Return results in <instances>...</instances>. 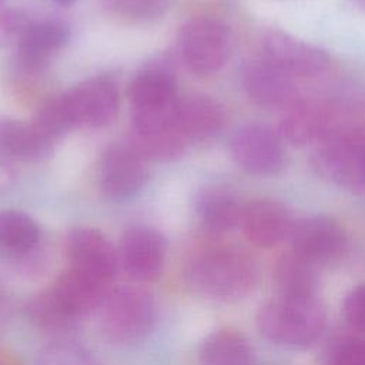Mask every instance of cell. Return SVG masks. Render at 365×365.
<instances>
[{
	"label": "cell",
	"instance_id": "obj_1",
	"mask_svg": "<svg viewBox=\"0 0 365 365\" xmlns=\"http://www.w3.org/2000/svg\"><path fill=\"white\" fill-rule=\"evenodd\" d=\"M257 265L242 250L210 248L198 254L187 268L190 287L210 298L237 299L247 295L257 281Z\"/></svg>",
	"mask_w": 365,
	"mask_h": 365
},
{
	"label": "cell",
	"instance_id": "obj_2",
	"mask_svg": "<svg viewBox=\"0 0 365 365\" xmlns=\"http://www.w3.org/2000/svg\"><path fill=\"white\" fill-rule=\"evenodd\" d=\"M134 137H154L177 130V86L171 71L145 68L130 84Z\"/></svg>",
	"mask_w": 365,
	"mask_h": 365
},
{
	"label": "cell",
	"instance_id": "obj_3",
	"mask_svg": "<svg viewBox=\"0 0 365 365\" xmlns=\"http://www.w3.org/2000/svg\"><path fill=\"white\" fill-rule=\"evenodd\" d=\"M325 324L322 305L315 297H285L265 302L257 315L261 334L281 345L304 346L318 338Z\"/></svg>",
	"mask_w": 365,
	"mask_h": 365
},
{
	"label": "cell",
	"instance_id": "obj_4",
	"mask_svg": "<svg viewBox=\"0 0 365 365\" xmlns=\"http://www.w3.org/2000/svg\"><path fill=\"white\" fill-rule=\"evenodd\" d=\"M154 322V301L143 289L118 288L106 295L101 304V328L113 342H138L151 332Z\"/></svg>",
	"mask_w": 365,
	"mask_h": 365
},
{
	"label": "cell",
	"instance_id": "obj_5",
	"mask_svg": "<svg viewBox=\"0 0 365 365\" xmlns=\"http://www.w3.org/2000/svg\"><path fill=\"white\" fill-rule=\"evenodd\" d=\"M180 47L182 58L192 73L214 74L230 56V30L222 21L212 17L191 19L181 29Z\"/></svg>",
	"mask_w": 365,
	"mask_h": 365
},
{
	"label": "cell",
	"instance_id": "obj_6",
	"mask_svg": "<svg viewBox=\"0 0 365 365\" xmlns=\"http://www.w3.org/2000/svg\"><path fill=\"white\" fill-rule=\"evenodd\" d=\"M319 143L311 158L318 175L339 185H362L359 160L365 147V133L334 128Z\"/></svg>",
	"mask_w": 365,
	"mask_h": 365
},
{
	"label": "cell",
	"instance_id": "obj_7",
	"mask_svg": "<svg viewBox=\"0 0 365 365\" xmlns=\"http://www.w3.org/2000/svg\"><path fill=\"white\" fill-rule=\"evenodd\" d=\"M150 175L148 160L130 143L108 145L100 161V190L110 200L137 194Z\"/></svg>",
	"mask_w": 365,
	"mask_h": 365
},
{
	"label": "cell",
	"instance_id": "obj_8",
	"mask_svg": "<svg viewBox=\"0 0 365 365\" xmlns=\"http://www.w3.org/2000/svg\"><path fill=\"white\" fill-rule=\"evenodd\" d=\"M231 154L244 171L254 175L275 174L284 164L282 140L265 124H247L231 138Z\"/></svg>",
	"mask_w": 365,
	"mask_h": 365
},
{
	"label": "cell",
	"instance_id": "obj_9",
	"mask_svg": "<svg viewBox=\"0 0 365 365\" xmlns=\"http://www.w3.org/2000/svg\"><path fill=\"white\" fill-rule=\"evenodd\" d=\"M63 96L76 127H104L115 118L118 111V90L110 76L91 77Z\"/></svg>",
	"mask_w": 365,
	"mask_h": 365
},
{
	"label": "cell",
	"instance_id": "obj_10",
	"mask_svg": "<svg viewBox=\"0 0 365 365\" xmlns=\"http://www.w3.org/2000/svg\"><path fill=\"white\" fill-rule=\"evenodd\" d=\"M265 57L292 77H314L329 66V56L295 36L271 29L264 36Z\"/></svg>",
	"mask_w": 365,
	"mask_h": 365
},
{
	"label": "cell",
	"instance_id": "obj_11",
	"mask_svg": "<svg viewBox=\"0 0 365 365\" xmlns=\"http://www.w3.org/2000/svg\"><path fill=\"white\" fill-rule=\"evenodd\" d=\"M289 237L292 251L315 265L338 258L346 245L342 227L324 215L307 217L294 222Z\"/></svg>",
	"mask_w": 365,
	"mask_h": 365
},
{
	"label": "cell",
	"instance_id": "obj_12",
	"mask_svg": "<svg viewBox=\"0 0 365 365\" xmlns=\"http://www.w3.org/2000/svg\"><path fill=\"white\" fill-rule=\"evenodd\" d=\"M242 86L250 100L264 108H287L297 101L294 77L267 57L245 67Z\"/></svg>",
	"mask_w": 365,
	"mask_h": 365
},
{
	"label": "cell",
	"instance_id": "obj_13",
	"mask_svg": "<svg viewBox=\"0 0 365 365\" xmlns=\"http://www.w3.org/2000/svg\"><path fill=\"white\" fill-rule=\"evenodd\" d=\"M67 252L71 268L87 274L104 284L117 272V254L111 242L97 230L77 227L67 238Z\"/></svg>",
	"mask_w": 365,
	"mask_h": 365
},
{
	"label": "cell",
	"instance_id": "obj_14",
	"mask_svg": "<svg viewBox=\"0 0 365 365\" xmlns=\"http://www.w3.org/2000/svg\"><path fill=\"white\" fill-rule=\"evenodd\" d=\"M241 227L251 244L259 248H271L291 235L294 221L284 204L259 198L244 205Z\"/></svg>",
	"mask_w": 365,
	"mask_h": 365
},
{
	"label": "cell",
	"instance_id": "obj_15",
	"mask_svg": "<svg viewBox=\"0 0 365 365\" xmlns=\"http://www.w3.org/2000/svg\"><path fill=\"white\" fill-rule=\"evenodd\" d=\"M165 241L148 227H133L121 240V259L127 272L138 281H153L163 269Z\"/></svg>",
	"mask_w": 365,
	"mask_h": 365
},
{
	"label": "cell",
	"instance_id": "obj_16",
	"mask_svg": "<svg viewBox=\"0 0 365 365\" xmlns=\"http://www.w3.org/2000/svg\"><path fill=\"white\" fill-rule=\"evenodd\" d=\"M331 114L319 103L297 100L287 107L279 120L278 135L291 145L302 147L314 141L324 140L334 127Z\"/></svg>",
	"mask_w": 365,
	"mask_h": 365
},
{
	"label": "cell",
	"instance_id": "obj_17",
	"mask_svg": "<svg viewBox=\"0 0 365 365\" xmlns=\"http://www.w3.org/2000/svg\"><path fill=\"white\" fill-rule=\"evenodd\" d=\"M175 124L187 141L207 138L224 124L222 106L205 94L187 96L178 100Z\"/></svg>",
	"mask_w": 365,
	"mask_h": 365
},
{
	"label": "cell",
	"instance_id": "obj_18",
	"mask_svg": "<svg viewBox=\"0 0 365 365\" xmlns=\"http://www.w3.org/2000/svg\"><path fill=\"white\" fill-rule=\"evenodd\" d=\"M107 284L74 268L66 271L51 288L66 312L74 319L101 307Z\"/></svg>",
	"mask_w": 365,
	"mask_h": 365
},
{
	"label": "cell",
	"instance_id": "obj_19",
	"mask_svg": "<svg viewBox=\"0 0 365 365\" xmlns=\"http://www.w3.org/2000/svg\"><path fill=\"white\" fill-rule=\"evenodd\" d=\"M70 29L63 21H30L24 29L17 47L21 58L31 67L44 63L51 54L67 44Z\"/></svg>",
	"mask_w": 365,
	"mask_h": 365
},
{
	"label": "cell",
	"instance_id": "obj_20",
	"mask_svg": "<svg viewBox=\"0 0 365 365\" xmlns=\"http://www.w3.org/2000/svg\"><path fill=\"white\" fill-rule=\"evenodd\" d=\"M195 210L208 230L227 232L241 224L244 205L228 188L207 187L198 192Z\"/></svg>",
	"mask_w": 365,
	"mask_h": 365
},
{
	"label": "cell",
	"instance_id": "obj_21",
	"mask_svg": "<svg viewBox=\"0 0 365 365\" xmlns=\"http://www.w3.org/2000/svg\"><path fill=\"white\" fill-rule=\"evenodd\" d=\"M51 143L47 141L33 123L0 117V154L20 158L36 160L46 154Z\"/></svg>",
	"mask_w": 365,
	"mask_h": 365
},
{
	"label": "cell",
	"instance_id": "obj_22",
	"mask_svg": "<svg viewBox=\"0 0 365 365\" xmlns=\"http://www.w3.org/2000/svg\"><path fill=\"white\" fill-rule=\"evenodd\" d=\"M274 279L279 295L315 297L318 284L317 265L291 251L278 258L274 268Z\"/></svg>",
	"mask_w": 365,
	"mask_h": 365
},
{
	"label": "cell",
	"instance_id": "obj_23",
	"mask_svg": "<svg viewBox=\"0 0 365 365\" xmlns=\"http://www.w3.org/2000/svg\"><path fill=\"white\" fill-rule=\"evenodd\" d=\"M200 362L201 365H254V351L237 331L220 329L204 339Z\"/></svg>",
	"mask_w": 365,
	"mask_h": 365
},
{
	"label": "cell",
	"instance_id": "obj_24",
	"mask_svg": "<svg viewBox=\"0 0 365 365\" xmlns=\"http://www.w3.org/2000/svg\"><path fill=\"white\" fill-rule=\"evenodd\" d=\"M37 222L27 214L0 210V250L20 254L30 251L38 241Z\"/></svg>",
	"mask_w": 365,
	"mask_h": 365
},
{
	"label": "cell",
	"instance_id": "obj_25",
	"mask_svg": "<svg viewBox=\"0 0 365 365\" xmlns=\"http://www.w3.org/2000/svg\"><path fill=\"white\" fill-rule=\"evenodd\" d=\"M31 123L40 131V134L50 143L61 137L70 128L76 127L63 94L46 103L38 110L37 115Z\"/></svg>",
	"mask_w": 365,
	"mask_h": 365
},
{
	"label": "cell",
	"instance_id": "obj_26",
	"mask_svg": "<svg viewBox=\"0 0 365 365\" xmlns=\"http://www.w3.org/2000/svg\"><path fill=\"white\" fill-rule=\"evenodd\" d=\"M170 4L171 0H103L111 14L137 21L161 17Z\"/></svg>",
	"mask_w": 365,
	"mask_h": 365
},
{
	"label": "cell",
	"instance_id": "obj_27",
	"mask_svg": "<svg viewBox=\"0 0 365 365\" xmlns=\"http://www.w3.org/2000/svg\"><path fill=\"white\" fill-rule=\"evenodd\" d=\"M29 312L31 319L44 328H64L74 319L60 305L51 289L33 299Z\"/></svg>",
	"mask_w": 365,
	"mask_h": 365
},
{
	"label": "cell",
	"instance_id": "obj_28",
	"mask_svg": "<svg viewBox=\"0 0 365 365\" xmlns=\"http://www.w3.org/2000/svg\"><path fill=\"white\" fill-rule=\"evenodd\" d=\"M30 20L20 11L0 9V47L19 43Z\"/></svg>",
	"mask_w": 365,
	"mask_h": 365
},
{
	"label": "cell",
	"instance_id": "obj_29",
	"mask_svg": "<svg viewBox=\"0 0 365 365\" xmlns=\"http://www.w3.org/2000/svg\"><path fill=\"white\" fill-rule=\"evenodd\" d=\"M342 312L352 328L365 332V284L356 287L346 295Z\"/></svg>",
	"mask_w": 365,
	"mask_h": 365
},
{
	"label": "cell",
	"instance_id": "obj_30",
	"mask_svg": "<svg viewBox=\"0 0 365 365\" xmlns=\"http://www.w3.org/2000/svg\"><path fill=\"white\" fill-rule=\"evenodd\" d=\"M332 365H365V339L354 338L339 344L332 354Z\"/></svg>",
	"mask_w": 365,
	"mask_h": 365
},
{
	"label": "cell",
	"instance_id": "obj_31",
	"mask_svg": "<svg viewBox=\"0 0 365 365\" xmlns=\"http://www.w3.org/2000/svg\"><path fill=\"white\" fill-rule=\"evenodd\" d=\"M16 181V173L9 163L0 158V194L7 191Z\"/></svg>",
	"mask_w": 365,
	"mask_h": 365
},
{
	"label": "cell",
	"instance_id": "obj_32",
	"mask_svg": "<svg viewBox=\"0 0 365 365\" xmlns=\"http://www.w3.org/2000/svg\"><path fill=\"white\" fill-rule=\"evenodd\" d=\"M359 174H361V181L362 185H365V147L361 153V160H359Z\"/></svg>",
	"mask_w": 365,
	"mask_h": 365
},
{
	"label": "cell",
	"instance_id": "obj_33",
	"mask_svg": "<svg viewBox=\"0 0 365 365\" xmlns=\"http://www.w3.org/2000/svg\"><path fill=\"white\" fill-rule=\"evenodd\" d=\"M56 4H60V6H70L73 3H76L77 0H53Z\"/></svg>",
	"mask_w": 365,
	"mask_h": 365
},
{
	"label": "cell",
	"instance_id": "obj_34",
	"mask_svg": "<svg viewBox=\"0 0 365 365\" xmlns=\"http://www.w3.org/2000/svg\"><path fill=\"white\" fill-rule=\"evenodd\" d=\"M356 1H358V4H359V6H362V7L365 9V0H356Z\"/></svg>",
	"mask_w": 365,
	"mask_h": 365
}]
</instances>
